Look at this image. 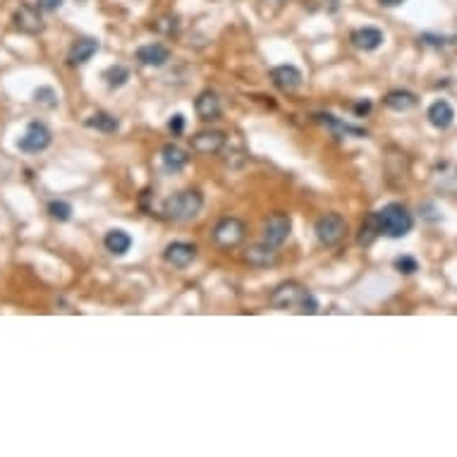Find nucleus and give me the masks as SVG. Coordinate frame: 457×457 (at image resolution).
<instances>
[{"instance_id":"nucleus-13","label":"nucleus","mask_w":457,"mask_h":457,"mask_svg":"<svg viewBox=\"0 0 457 457\" xmlns=\"http://www.w3.org/2000/svg\"><path fill=\"white\" fill-rule=\"evenodd\" d=\"M163 259L175 268H187V266H192V261L196 259V247L189 242H173L165 247Z\"/></svg>"},{"instance_id":"nucleus-5","label":"nucleus","mask_w":457,"mask_h":457,"mask_svg":"<svg viewBox=\"0 0 457 457\" xmlns=\"http://www.w3.org/2000/svg\"><path fill=\"white\" fill-rule=\"evenodd\" d=\"M244 237H247V225L235 216L221 218L214 227V242L221 249H235L244 242Z\"/></svg>"},{"instance_id":"nucleus-26","label":"nucleus","mask_w":457,"mask_h":457,"mask_svg":"<svg viewBox=\"0 0 457 457\" xmlns=\"http://www.w3.org/2000/svg\"><path fill=\"white\" fill-rule=\"evenodd\" d=\"M34 101L46 108H58V93H55V89H50V86H39L34 91Z\"/></svg>"},{"instance_id":"nucleus-22","label":"nucleus","mask_w":457,"mask_h":457,"mask_svg":"<svg viewBox=\"0 0 457 457\" xmlns=\"http://www.w3.org/2000/svg\"><path fill=\"white\" fill-rule=\"evenodd\" d=\"M84 127L96 129V132H103V134H115L118 129H120V120H118L115 115H111V113L98 111V113H93L91 118H86Z\"/></svg>"},{"instance_id":"nucleus-29","label":"nucleus","mask_w":457,"mask_h":457,"mask_svg":"<svg viewBox=\"0 0 457 457\" xmlns=\"http://www.w3.org/2000/svg\"><path fill=\"white\" fill-rule=\"evenodd\" d=\"M395 268H398L400 273H404V275H412V273L419 271V261L414 257H407V254H402V257L395 259Z\"/></svg>"},{"instance_id":"nucleus-18","label":"nucleus","mask_w":457,"mask_h":457,"mask_svg":"<svg viewBox=\"0 0 457 457\" xmlns=\"http://www.w3.org/2000/svg\"><path fill=\"white\" fill-rule=\"evenodd\" d=\"M160 160H163V168L168 173H180L187 163H189V156H187L185 149H180L178 144H165L160 149Z\"/></svg>"},{"instance_id":"nucleus-9","label":"nucleus","mask_w":457,"mask_h":457,"mask_svg":"<svg viewBox=\"0 0 457 457\" xmlns=\"http://www.w3.org/2000/svg\"><path fill=\"white\" fill-rule=\"evenodd\" d=\"M271 80H273V86L283 93H295L302 86L304 77L299 72V67L295 65H278L271 70Z\"/></svg>"},{"instance_id":"nucleus-3","label":"nucleus","mask_w":457,"mask_h":457,"mask_svg":"<svg viewBox=\"0 0 457 457\" xmlns=\"http://www.w3.org/2000/svg\"><path fill=\"white\" fill-rule=\"evenodd\" d=\"M314 232L324 247H337L347 235V221L340 214H326L316 221Z\"/></svg>"},{"instance_id":"nucleus-27","label":"nucleus","mask_w":457,"mask_h":457,"mask_svg":"<svg viewBox=\"0 0 457 457\" xmlns=\"http://www.w3.org/2000/svg\"><path fill=\"white\" fill-rule=\"evenodd\" d=\"M48 214H50L53 221L65 223V221H70V218H72V206L67 204V201L55 199V201H50V204H48Z\"/></svg>"},{"instance_id":"nucleus-7","label":"nucleus","mask_w":457,"mask_h":457,"mask_svg":"<svg viewBox=\"0 0 457 457\" xmlns=\"http://www.w3.org/2000/svg\"><path fill=\"white\" fill-rule=\"evenodd\" d=\"M290 232H292V218L283 214V211L266 218V223H263V242L271 244V247H280V244L288 242Z\"/></svg>"},{"instance_id":"nucleus-1","label":"nucleus","mask_w":457,"mask_h":457,"mask_svg":"<svg viewBox=\"0 0 457 457\" xmlns=\"http://www.w3.org/2000/svg\"><path fill=\"white\" fill-rule=\"evenodd\" d=\"M201 209H204V196L196 189L178 192V194L168 196V199L163 201V216L168 218V221H178V223L194 221V218L201 214Z\"/></svg>"},{"instance_id":"nucleus-23","label":"nucleus","mask_w":457,"mask_h":457,"mask_svg":"<svg viewBox=\"0 0 457 457\" xmlns=\"http://www.w3.org/2000/svg\"><path fill=\"white\" fill-rule=\"evenodd\" d=\"M381 237V227H378V221H376V211L369 214L364 221H362V227H360V235H357V242L360 247H371L373 242Z\"/></svg>"},{"instance_id":"nucleus-19","label":"nucleus","mask_w":457,"mask_h":457,"mask_svg":"<svg viewBox=\"0 0 457 457\" xmlns=\"http://www.w3.org/2000/svg\"><path fill=\"white\" fill-rule=\"evenodd\" d=\"M98 48H101V44L96 39H80L70 48L67 60H70V65H84V62H89L98 53Z\"/></svg>"},{"instance_id":"nucleus-6","label":"nucleus","mask_w":457,"mask_h":457,"mask_svg":"<svg viewBox=\"0 0 457 457\" xmlns=\"http://www.w3.org/2000/svg\"><path fill=\"white\" fill-rule=\"evenodd\" d=\"M50 142H53V134L44 122H29L27 132L19 137L17 149L24 153H41L50 147Z\"/></svg>"},{"instance_id":"nucleus-31","label":"nucleus","mask_w":457,"mask_h":457,"mask_svg":"<svg viewBox=\"0 0 457 457\" xmlns=\"http://www.w3.org/2000/svg\"><path fill=\"white\" fill-rule=\"evenodd\" d=\"M168 129L173 134H183L185 132V118L180 115V113H178V115H173V118H170V122H168Z\"/></svg>"},{"instance_id":"nucleus-14","label":"nucleus","mask_w":457,"mask_h":457,"mask_svg":"<svg viewBox=\"0 0 457 457\" xmlns=\"http://www.w3.org/2000/svg\"><path fill=\"white\" fill-rule=\"evenodd\" d=\"M194 111H196V115H199V120H204V122L218 120V118H221V98H218V93L211 89L201 91L194 101Z\"/></svg>"},{"instance_id":"nucleus-4","label":"nucleus","mask_w":457,"mask_h":457,"mask_svg":"<svg viewBox=\"0 0 457 457\" xmlns=\"http://www.w3.org/2000/svg\"><path fill=\"white\" fill-rule=\"evenodd\" d=\"M306 297H309V290H306L302 283H297V280H285V283H280L278 288L273 290L271 304L275 309H283V311H288V309L299 311V306H302Z\"/></svg>"},{"instance_id":"nucleus-12","label":"nucleus","mask_w":457,"mask_h":457,"mask_svg":"<svg viewBox=\"0 0 457 457\" xmlns=\"http://www.w3.org/2000/svg\"><path fill=\"white\" fill-rule=\"evenodd\" d=\"M244 263L254 268H268V266H275L278 263V252L271 244L261 242V244H252V247L244 252Z\"/></svg>"},{"instance_id":"nucleus-28","label":"nucleus","mask_w":457,"mask_h":457,"mask_svg":"<svg viewBox=\"0 0 457 457\" xmlns=\"http://www.w3.org/2000/svg\"><path fill=\"white\" fill-rule=\"evenodd\" d=\"M180 22L178 17H173V15H163V17H158L153 22V29L158 31V34H165V36H173L175 31H178Z\"/></svg>"},{"instance_id":"nucleus-32","label":"nucleus","mask_w":457,"mask_h":457,"mask_svg":"<svg viewBox=\"0 0 457 457\" xmlns=\"http://www.w3.org/2000/svg\"><path fill=\"white\" fill-rule=\"evenodd\" d=\"M39 8H46V10H58V8H62V0H39Z\"/></svg>"},{"instance_id":"nucleus-16","label":"nucleus","mask_w":457,"mask_h":457,"mask_svg":"<svg viewBox=\"0 0 457 457\" xmlns=\"http://www.w3.org/2000/svg\"><path fill=\"white\" fill-rule=\"evenodd\" d=\"M350 41H352V46L355 48H360V50H376L378 46L386 41V36H383V31L381 29H376V27H362V29H355L350 34Z\"/></svg>"},{"instance_id":"nucleus-17","label":"nucleus","mask_w":457,"mask_h":457,"mask_svg":"<svg viewBox=\"0 0 457 457\" xmlns=\"http://www.w3.org/2000/svg\"><path fill=\"white\" fill-rule=\"evenodd\" d=\"M427 118L436 129H448L450 124L455 122V111H453V106H450L448 101L440 98V101H433L429 106Z\"/></svg>"},{"instance_id":"nucleus-10","label":"nucleus","mask_w":457,"mask_h":457,"mask_svg":"<svg viewBox=\"0 0 457 457\" xmlns=\"http://www.w3.org/2000/svg\"><path fill=\"white\" fill-rule=\"evenodd\" d=\"M316 122H321L324 127H328L330 132L335 134V137H357V139H364L369 137V132L364 127H357V124H350L345 120H340V118L330 115V113H316L314 115Z\"/></svg>"},{"instance_id":"nucleus-8","label":"nucleus","mask_w":457,"mask_h":457,"mask_svg":"<svg viewBox=\"0 0 457 457\" xmlns=\"http://www.w3.org/2000/svg\"><path fill=\"white\" fill-rule=\"evenodd\" d=\"M12 22L22 34H29V36H36L46 29V22L41 17V8H34L29 3H22L12 15Z\"/></svg>"},{"instance_id":"nucleus-34","label":"nucleus","mask_w":457,"mask_h":457,"mask_svg":"<svg viewBox=\"0 0 457 457\" xmlns=\"http://www.w3.org/2000/svg\"><path fill=\"white\" fill-rule=\"evenodd\" d=\"M404 0H381V5H388V8H398V5H402Z\"/></svg>"},{"instance_id":"nucleus-30","label":"nucleus","mask_w":457,"mask_h":457,"mask_svg":"<svg viewBox=\"0 0 457 457\" xmlns=\"http://www.w3.org/2000/svg\"><path fill=\"white\" fill-rule=\"evenodd\" d=\"M297 314H309V316L311 314H319V302H316V297L311 292H309V297H306L304 302H302V306H299Z\"/></svg>"},{"instance_id":"nucleus-15","label":"nucleus","mask_w":457,"mask_h":457,"mask_svg":"<svg viewBox=\"0 0 457 457\" xmlns=\"http://www.w3.org/2000/svg\"><path fill=\"white\" fill-rule=\"evenodd\" d=\"M170 48L163 44H147L137 48V60L147 67H163L170 60Z\"/></svg>"},{"instance_id":"nucleus-25","label":"nucleus","mask_w":457,"mask_h":457,"mask_svg":"<svg viewBox=\"0 0 457 457\" xmlns=\"http://www.w3.org/2000/svg\"><path fill=\"white\" fill-rule=\"evenodd\" d=\"M288 5V0H257V10L263 19H273L283 12V8Z\"/></svg>"},{"instance_id":"nucleus-24","label":"nucleus","mask_w":457,"mask_h":457,"mask_svg":"<svg viewBox=\"0 0 457 457\" xmlns=\"http://www.w3.org/2000/svg\"><path fill=\"white\" fill-rule=\"evenodd\" d=\"M103 80H106V84L111 86V89H120V86H124L129 82V70L124 65H113L103 72Z\"/></svg>"},{"instance_id":"nucleus-20","label":"nucleus","mask_w":457,"mask_h":457,"mask_svg":"<svg viewBox=\"0 0 457 457\" xmlns=\"http://www.w3.org/2000/svg\"><path fill=\"white\" fill-rule=\"evenodd\" d=\"M383 101H386V106L391 108V111L407 113V111H412V108H417L419 98H417V93H412V91L395 89V91H388Z\"/></svg>"},{"instance_id":"nucleus-11","label":"nucleus","mask_w":457,"mask_h":457,"mask_svg":"<svg viewBox=\"0 0 457 457\" xmlns=\"http://www.w3.org/2000/svg\"><path fill=\"white\" fill-rule=\"evenodd\" d=\"M227 144V134L221 129H204L192 137V149L196 153H218Z\"/></svg>"},{"instance_id":"nucleus-2","label":"nucleus","mask_w":457,"mask_h":457,"mask_svg":"<svg viewBox=\"0 0 457 457\" xmlns=\"http://www.w3.org/2000/svg\"><path fill=\"white\" fill-rule=\"evenodd\" d=\"M376 221L381 227V235L400 240V237L409 235L414 227V218L402 204H388L381 211H376Z\"/></svg>"},{"instance_id":"nucleus-21","label":"nucleus","mask_w":457,"mask_h":457,"mask_svg":"<svg viewBox=\"0 0 457 457\" xmlns=\"http://www.w3.org/2000/svg\"><path fill=\"white\" fill-rule=\"evenodd\" d=\"M103 244H106V249L111 254H115V257H124V254L129 252V247H132V237H129L124 230H120V227H115V230L106 232Z\"/></svg>"},{"instance_id":"nucleus-33","label":"nucleus","mask_w":457,"mask_h":457,"mask_svg":"<svg viewBox=\"0 0 457 457\" xmlns=\"http://www.w3.org/2000/svg\"><path fill=\"white\" fill-rule=\"evenodd\" d=\"M369 111H371V101H360V103H357V106H355V113H357V115H366Z\"/></svg>"}]
</instances>
